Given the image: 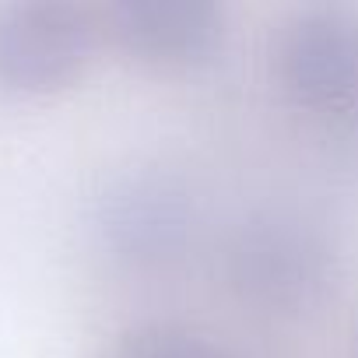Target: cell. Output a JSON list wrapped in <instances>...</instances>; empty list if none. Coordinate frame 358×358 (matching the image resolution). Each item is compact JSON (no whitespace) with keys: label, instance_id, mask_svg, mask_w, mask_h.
Segmentation results:
<instances>
[{"label":"cell","instance_id":"6da1fadb","mask_svg":"<svg viewBox=\"0 0 358 358\" xmlns=\"http://www.w3.org/2000/svg\"><path fill=\"white\" fill-rule=\"evenodd\" d=\"M337 257L330 243L295 218L246 225L229 250V281L243 302L267 313H302L334 285Z\"/></svg>","mask_w":358,"mask_h":358},{"label":"cell","instance_id":"7a4b0ae2","mask_svg":"<svg viewBox=\"0 0 358 358\" xmlns=\"http://www.w3.org/2000/svg\"><path fill=\"white\" fill-rule=\"evenodd\" d=\"M274 71L295 106L320 116L358 113V8L295 11L278 36Z\"/></svg>","mask_w":358,"mask_h":358},{"label":"cell","instance_id":"3957f363","mask_svg":"<svg viewBox=\"0 0 358 358\" xmlns=\"http://www.w3.org/2000/svg\"><path fill=\"white\" fill-rule=\"evenodd\" d=\"M95 46V22L64 0H18L0 8V88L50 95L81 78Z\"/></svg>","mask_w":358,"mask_h":358},{"label":"cell","instance_id":"277c9868","mask_svg":"<svg viewBox=\"0 0 358 358\" xmlns=\"http://www.w3.org/2000/svg\"><path fill=\"white\" fill-rule=\"evenodd\" d=\"M99 232L116 260L158 267L183 250L190 236V204L162 176H127L102 197Z\"/></svg>","mask_w":358,"mask_h":358},{"label":"cell","instance_id":"5b68a950","mask_svg":"<svg viewBox=\"0 0 358 358\" xmlns=\"http://www.w3.org/2000/svg\"><path fill=\"white\" fill-rule=\"evenodd\" d=\"M109 32L134 60L183 71L222 46L225 15L208 0H120L109 8Z\"/></svg>","mask_w":358,"mask_h":358},{"label":"cell","instance_id":"8992f818","mask_svg":"<svg viewBox=\"0 0 358 358\" xmlns=\"http://www.w3.org/2000/svg\"><path fill=\"white\" fill-rule=\"evenodd\" d=\"M113 358H225L208 337L176 327V323H148L123 337Z\"/></svg>","mask_w":358,"mask_h":358}]
</instances>
